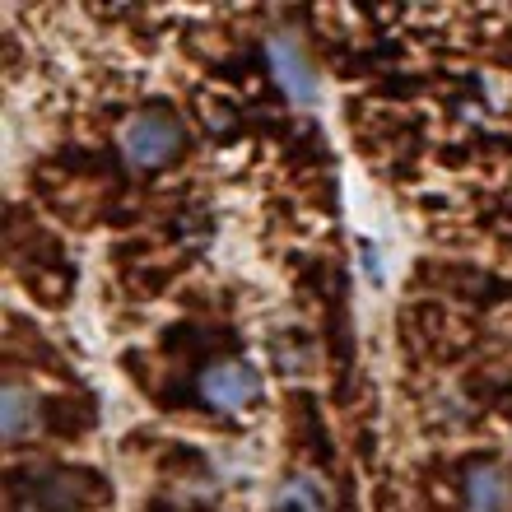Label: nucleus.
<instances>
[{
    "label": "nucleus",
    "instance_id": "39448f33",
    "mask_svg": "<svg viewBox=\"0 0 512 512\" xmlns=\"http://www.w3.org/2000/svg\"><path fill=\"white\" fill-rule=\"evenodd\" d=\"M270 512H331V485L317 471H289L270 499Z\"/></svg>",
    "mask_w": 512,
    "mask_h": 512
},
{
    "label": "nucleus",
    "instance_id": "7ed1b4c3",
    "mask_svg": "<svg viewBox=\"0 0 512 512\" xmlns=\"http://www.w3.org/2000/svg\"><path fill=\"white\" fill-rule=\"evenodd\" d=\"M266 61H270V75H275V84L284 89L289 103H298V108H312V103H317V94H322L317 66H312V56L298 47V38H289V33H270L266 38Z\"/></svg>",
    "mask_w": 512,
    "mask_h": 512
},
{
    "label": "nucleus",
    "instance_id": "423d86ee",
    "mask_svg": "<svg viewBox=\"0 0 512 512\" xmlns=\"http://www.w3.org/2000/svg\"><path fill=\"white\" fill-rule=\"evenodd\" d=\"M33 419H38V401H33L19 382H5V391H0V433H5L10 443H19V438L33 429Z\"/></svg>",
    "mask_w": 512,
    "mask_h": 512
},
{
    "label": "nucleus",
    "instance_id": "f03ea898",
    "mask_svg": "<svg viewBox=\"0 0 512 512\" xmlns=\"http://www.w3.org/2000/svg\"><path fill=\"white\" fill-rule=\"evenodd\" d=\"M196 391H201V401L210 405V410L238 415V410H247V405L261 396V373H256L247 359H215V364L201 373Z\"/></svg>",
    "mask_w": 512,
    "mask_h": 512
},
{
    "label": "nucleus",
    "instance_id": "20e7f679",
    "mask_svg": "<svg viewBox=\"0 0 512 512\" xmlns=\"http://www.w3.org/2000/svg\"><path fill=\"white\" fill-rule=\"evenodd\" d=\"M466 512H512V480L494 461H475L466 471Z\"/></svg>",
    "mask_w": 512,
    "mask_h": 512
},
{
    "label": "nucleus",
    "instance_id": "f257e3e1",
    "mask_svg": "<svg viewBox=\"0 0 512 512\" xmlns=\"http://www.w3.org/2000/svg\"><path fill=\"white\" fill-rule=\"evenodd\" d=\"M187 149V131L173 112H135L131 122L122 126V159L131 163L135 173H154L168 168Z\"/></svg>",
    "mask_w": 512,
    "mask_h": 512
}]
</instances>
